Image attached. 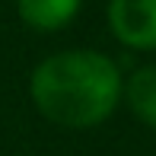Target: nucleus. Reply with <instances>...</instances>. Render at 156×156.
<instances>
[{
	"instance_id": "1",
	"label": "nucleus",
	"mask_w": 156,
	"mask_h": 156,
	"mask_svg": "<svg viewBox=\"0 0 156 156\" xmlns=\"http://www.w3.org/2000/svg\"><path fill=\"white\" fill-rule=\"evenodd\" d=\"M118 64L99 51H61L32 70L29 93L41 115L58 127L102 124L121 102Z\"/></svg>"
},
{
	"instance_id": "2",
	"label": "nucleus",
	"mask_w": 156,
	"mask_h": 156,
	"mask_svg": "<svg viewBox=\"0 0 156 156\" xmlns=\"http://www.w3.org/2000/svg\"><path fill=\"white\" fill-rule=\"evenodd\" d=\"M115 38L137 51H156V0H108Z\"/></svg>"
},
{
	"instance_id": "3",
	"label": "nucleus",
	"mask_w": 156,
	"mask_h": 156,
	"mask_svg": "<svg viewBox=\"0 0 156 156\" xmlns=\"http://www.w3.org/2000/svg\"><path fill=\"white\" fill-rule=\"evenodd\" d=\"M83 0H16L19 19L38 32H58L76 16Z\"/></svg>"
},
{
	"instance_id": "4",
	"label": "nucleus",
	"mask_w": 156,
	"mask_h": 156,
	"mask_svg": "<svg viewBox=\"0 0 156 156\" xmlns=\"http://www.w3.org/2000/svg\"><path fill=\"white\" fill-rule=\"evenodd\" d=\"M121 96L127 99L131 112L140 118L147 127L156 131V67H140L127 76L121 86Z\"/></svg>"
}]
</instances>
